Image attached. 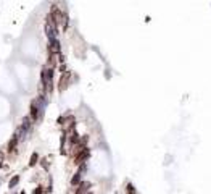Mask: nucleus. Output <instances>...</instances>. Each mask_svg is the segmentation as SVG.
Returning <instances> with one entry per match:
<instances>
[{
  "label": "nucleus",
  "instance_id": "f257e3e1",
  "mask_svg": "<svg viewBox=\"0 0 211 194\" xmlns=\"http://www.w3.org/2000/svg\"><path fill=\"white\" fill-rule=\"evenodd\" d=\"M41 86L45 94H52L53 92V68L45 66L41 71Z\"/></svg>",
  "mask_w": 211,
  "mask_h": 194
},
{
  "label": "nucleus",
  "instance_id": "f03ea898",
  "mask_svg": "<svg viewBox=\"0 0 211 194\" xmlns=\"http://www.w3.org/2000/svg\"><path fill=\"white\" fill-rule=\"evenodd\" d=\"M50 18H52L53 25L57 26H63V21H65V12H61L57 5H52V10H50Z\"/></svg>",
  "mask_w": 211,
  "mask_h": 194
},
{
  "label": "nucleus",
  "instance_id": "7ed1b4c3",
  "mask_svg": "<svg viewBox=\"0 0 211 194\" xmlns=\"http://www.w3.org/2000/svg\"><path fill=\"white\" fill-rule=\"evenodd\" d=\"M45 34H47V37H49V41H53V39H57V34H58V28L55 25H53L52 18H50V15H47V21H45Z\"/></svg>",
  "mask_w": 211,
  "mask_h": 194
},
{
  "label": "nucleus",
  "instance_id": "20e7f679",
  "mask_svg": "<svg viewBox=\"0 0 211 194\" xmlns=\"http://www.w3.org/2000/svg\"><path fill=\"white\" fill-rule=\"evenodd\" d=\"M69 83H71V73H69V71H66V73L61 74L60 81H58V91H60V92L66 91V89H68V86H69Z\"/></svg>",
  "mask_w": 211,
  "mask_h": 194
},
{
  "label": "nucleus",
  "instance_id": "39448f33",
  "mask_svg": "<svg viewBox=\"0 0 211 194\" xmlns=\"http://www.w3.org/2000/svg\"><path fill=\"white\" fill-rule=\"evenodd\" d=\"M89 157H90L89 147H84L81 152H79L76 157H74V163H76V165H82V163H85V160H87Z\"/></svg>",
  "mask_w": 211,
  "mask_h": 194
},
{
  "label": "nucleus",
  "instance_id": "423d86ee",
  "mask_svg": "<svg viewBox=\"0 0 211 194\" xmlns=\"http://www.w3.org/2000/svg\"><path fill=\"white\" fill-rule=\"evenodd\" d=\"M21 138H20V134H18V131L16 133H13V136L10 138V141H8V154L11 155V154H15V150H16V146H18V141H20Z\"/></svg>",
  "mask_w": 211,
  "mask_h": 194
},
{
  "label": "nucleus",
  "instance_id": "0eeeda50",
  "mask_svg": "<svg viewBox=\"0 0 211 194\" xmlns=\"http://www.w3.org/2000/svg\"><path fill=\"white\" fill-rule=\"evenodd\" d=\"M89 188H90V183L89 181H82L81 184L76 188V193H74V194H85L87 191H89Z\"/></svg>",
  "mask_w": 211,
  "mask_h": 194
},
{
  "label": "nucleus",
  "instance_id": "6e6552de",
  "mask_svg": "<svg viewBox=\"0 0 211 194\" xmlns=\"http://www.w3.org/2000/svg\"><path fill=\"white\" fill-rule=\"evenodd\" d=\"M41 160V155H39V152H32L31 154V159H29V163L28 165L31 167V168H34V167L37 165V162Z\"/></svg>",
  "mask_w": 211,
  "mask_h": 194
},
{
  "label": "nucleus",
  "instance_id": "1a4fd4ad",
  "mask_svg": "<svg viewBox=\"0 0 211 194\" xmlns=\"http://www.w3.org/2000/svg\"><path fill=\"white\" fill-rule=\"evenodd\" d=\"M81 178H82V173H79V172H76V173H74L73 175V176H71V186H76V188H77V186H79V184H81Z\"/></svg>",
  "mask_w": 211,
  "mask_h": 194
},
{
  "label": "nucleus",
  "instance_id": "9d476101",
  "mask_svg": "<svg viewBox=\"0 0 211 194\" xmlns=\"http://www.w3.org/2000/svg\"><path fill=\"white\" fill-rule=\"evenodd\" d=\"M20 183V175H15V176H11V180H10V183H8V188H15V186Z\"/></svg>",
  "mask_w": 211,
  "mask_h": 194
},
{
  "label": "nucleus",
  "instance_id": "9b49d317",
  "mask_svg": "<svg viewBox=\"0 0 211 194\" xmlns=\"http://www.w3.org/2000/svg\"><path fill=\"white\" fill-rule=\"evenodd\" d=\"M126 193H127V194H137V191H135V188H134V184H132V183H127Z\"/></svg>",
  "mask_w": 211,
  "mask_h": 194
},
{
  "label": "nucleus",
  "instance_id": "f8f14e48",
  "mask_svg": "<svg viewBox=\"0 0 211 194\" xmlns=\"http://www.w3.org/2000/svg\"><path fill=\"white\" fill-rule=\"evenodd\" d=\"M41 165H42V168H44L45 172H47V170H49V159H42Z\"/></svg>",
  "mask_w": 211,
  "mask_h": 194
},
{
  "label": "nucleus",
  "instance_id": "ddd939ff",
  "mask_svg": "<svg viewBox=\"0 0 211 194\" xmlns=\"http://www.w3.org/2000/svg\"><path fill=\"white\" fill-rule=\"evenodd\" d=\"M32 194H44V188H42V186L39 184V186H37V188H34Z\"/></svg>",
  "mask_w": 211,
  "mask_h": 194
},
{
  "label": "nucleus",
  "instance_id": "4468645a",
  "mask_svg": "<svg viewBox=\"0 0 211 194\" xmlns=\"http://www.w3.org/2000/svg\"><path fill=\"white\" fill-rule=\"evenodd\" d=\"M3 160H5V155L0 152V168H2V163H3Z\"/></svg>",
  "mask_w": 211,
  "mask_h": 194
},
{
  "label": "nucleus",
  "instance_id": "2eb2a0df",
  "mask_svg": "<svg viewBox=\"0 0 211 194\" xmlns=\"http://www.w3.org/2000/svg\"><path fill=\"white\" fill-rule=\"evenodd\" d=\"M20 194H26V191H21V193Z\"/></svg>",
  "mask_w": 211,
  "mask_h": 194
}]
</instances>
